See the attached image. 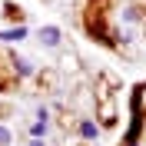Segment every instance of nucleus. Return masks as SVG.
Instances as JSON below:
<instances>
[{
    "instance_id": "1",
    "label": "nucleus",
    "mask_w": 146,
    "mask_h": 146,
    "mask_svg": "<svg viewBox=\"0 0 146 146\" xmlns=\"http://www.w3.org/2000/svg\"><path fill=\"white\" fill-rule=\"evenodd\" d=\"M60 27H40V43L43 46H50V50H53V46H60Z\"/></svg>"
},
{
    "instance_id": "2",
    "label": "nucleus",
    "mask_w": 146,
    "mask_h": 146,
    "mask_svg": "<svg viewBox=\"0 0 146 146\" xmlns=\"http://www.w3.org/2000/svg\"><path fill=\"white\" fill-rule=\"evenodd\" d=\"M46 116H50L46 110H40V113H36V123H33V126H30V136H33V139L46 136V129H50V119H46Z\"/></svg>"
},
{
    "instance_id": "3",
    "label": "nucleus",
    "mask_w": 146,
    "mask_h": 146,
    "mask_svg": "<svg viewBox=\"0 0 146 146\" xmlns=\"http://www.w3.org/2000/svg\"><path fill=\"white\" fill-rule=\"evenodd\" d=\"M80 136L83 139H96L100 136V126H96L93 119H80Z\"/></svg>"
},
{
    "instance_id": "4",
    "label": "nucleus",
    "mask_w": 146,
    "mask_h": 146,
    "mask_svg": "<svg viewBox=\"0 0 146 146\" xmlns=\"http://www.w3.org/2000/svg\"><path fill=\"white\" fill-rule=\"evenodd\" d=\"M13 66H17L20 76H30V73H33V63H30V60H23V56H13Z\"/></svg>"
},
{
    "instance_id": "5",
    "label": "nucleus",
    "mask_w": 146,
    "mask_h": 146,
    "mask_svg": "<svg viewBox=\"0 0 146 146\" xmlns=\"http://www.w3.org/2000/svg\"><path fill=\"white\" fill-rule=\"evenodd\" d=\"M0 146H10V129L0 126Z\"/></svg>"
},
{
    "instance_id": "6",
    "label": "nucleus",
    "mask_w": 146,
    "mask_h": 146,
    "mask_svg": "<svg viewBox=\"0 0 146 146\" xmlns=\"http://www.w3.org/2000/svg\"><path fill=\"white\" fill-rule=\"evenodd\" d=\"M30 146H43V139H30Z\"/></svg>"
}]
</instances>
